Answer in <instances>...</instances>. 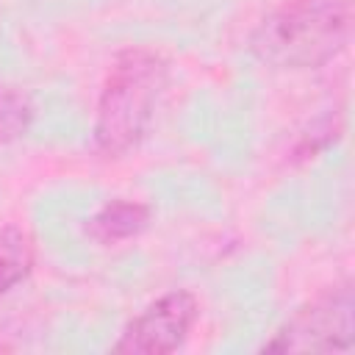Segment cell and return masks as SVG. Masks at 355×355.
<instances>
[{
  "mask_svg": "<svg viewBox=\"0 0 355 355\" xmlns=\"http://www.w3.org/2000/svg\"><path fill=\"white\" fill-rule=\"evenodd\" d=\"M33 263H36L33 236L14 222L3 225L0 227V294H8L22 280H28V275L33 272Z\"/></svg>",
  "mask_w": 355,
  "mask_h": 355,
  "instance_id": "8992f818",
  "label": "cell"
},
{
  "mask_svg": "<svg viewBox=\"0 0 355 355\" xmlns=\"http://www.w3.org/2000/svg\"><path fill=\"white\" fill-rule=\"evenodd\" d=\"M197 316H200V302L189 288L166 291L128 322L111 352L169 355L178 347H183Z\"/></svg>",
  "mask_w": 355,
  "mask_h": 355,
  "instance_id": "277c9868",
  "label": "cell"
},
{
  "mask_svg": "<svg viewBox=\"0 0 355 355\" xmlns=\"http://www.w3.org/2000/svg\"><path fill=\"white\" fill-rule=\"evenodd\" d=\"M153 219V208L141 200H108L86 219V236L100 247H114L130 239H139Z\"/></svg>",
  "mask_w": 355,
  "mask_h": 355,
  "instance_id": "5b68a950",
  "label": "cell"
},
{
  "mask_svg": "<svg viewBox=\"0 0 355 355\" xmlns=\"http://www.w3.org/2000/svg\"><path fill=\"white\" fill-rule=\"evenodd\" d=\"M33 100L17 86H0V147L28 133L33 122Z\"/></svg>",
  "mask_w": 355,
  "mask_h": 355,
  "instance_id": "52a82bcc",
  "label": "cell"
},
{
  "mask_svg": "<svg viewBox=\"0 0 355 355\" xmlns=\"http://www.w3.org/2000/svg\"><path fill=\"white\" fill-rule=\"evenodd\" d=\"M352 344L355 294L344 280L300 305L263 344V352H347Z\"/></svg>",
  "mask_w": 355,
  "mask_h": 355,
  "instance_id": "3957f363",
  "label": "cell"
},
{
  "mask_svg": "<svg viewBox=\"0 0 355 355\" xmlns=\"http://www.w3.org/2000/svg\"><path fill=\"white\" fill-rule=\"evenodd\" d=\"M169 80V64L150 47H128L111 61L94 111V150L103 158H125L147 136L158 100Z\"/></svg>",
  "mask_w": 355,
  "mask_h": 355,
  "instance_id": "6da1fadb",
  "label": "cell"
},
{
  "mask_svg": "<svg viewBox=\"0 0 355 355\" xmlns=\"http://www.w3.org/2000/svg\"><path fill=\"white\" fill-rule=\"evenodd\" d=\"M352 36L349 0H286L250 33V53L269 69H319Z\"/></svg>",
  "mask_w": 355,
  "mask_h": 355,
  "instance_id": "7a4b0ae2",
  "label": "cell"
}]
</instances>
